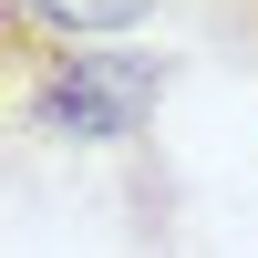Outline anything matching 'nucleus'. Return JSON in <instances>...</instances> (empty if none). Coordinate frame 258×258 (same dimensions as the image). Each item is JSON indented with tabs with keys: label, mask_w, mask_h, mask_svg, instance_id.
I'll return each mask as SVG.
<instances>
[{
	"label": "nucleus",
	"mask_w": 258,
	"mask_h": 258,
	"mask_svg": "<svg viewBox=\"0 0 258 258\" xmlns=\"http://www.w3.org/2000/svg\"><path fill=\"white\" fill-rule=\"evenodd\" d=\"M176 93V62L145 41H52V62L21 93V135L52 145H135L155 103Z\"/></svg>",
	"instance_id": "f257e3e1"
},
{
	"label": "nucleus",
	"mask_w": 258,
	"mask_h": 258,
	"mask_svg": "<svg viewBox=\"0 0 258 258\" xmlns=\"http://www.w3.org/2000/svg\"><path fill=\"white\" fill-rule=\"evenodd\" d=\"M21 11H31L41 41H124L155 0H21Z\"/></svg>",
	"instance_id": "f03ea898"
},
{
	"label": "nucleus",
	"mask_w": 258,
	"mask_h": 258,
	"mask_svg": "<svg viewBox=\"0 0 258 258\" xmlns=\"http://www.w3.org/2000/svg\"><path fill=\"white\" fill-rule=\"evenodd\" d=\"M41 62H52V41L31 31V11H21V0H0V135L21 124V93H31Z\"/></svg>",
	"instance_id": "7ed1b4c3"
},
{
	"label": "nucleus",
	"mask_w": 258,
	"mask_h": 258,
	"mask_svg": "<svg viewBox=\"0 0 258 258\" xmlns=\"http://www.w3.org/2000/svg\"><path fill=\"white\" fill-rule=\"evenodd\" d=\"M186 21H197L217 52H238V62H258V0H186Z\"/></svg>",
	"instance_id": "20e7f679"
}]
</instances>
